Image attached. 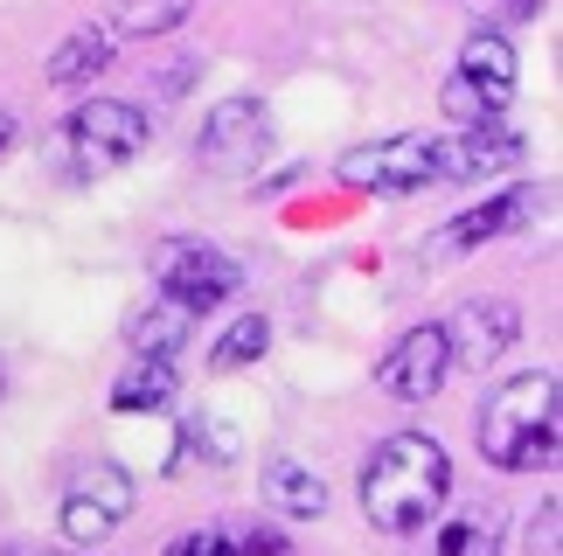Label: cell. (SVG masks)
Returning a JSON list of instances; mask_svg holds the SVG:
<instances>
[{"label":"cell","mask_w":563,"mask_h":556,"mask_svg":"<svg viewBox=\"0 0 563 556\" xmlns=\"http://www.w3.org/2000/svg\"><path fill=\"white\" fill-rule=\"evenodd\" d=\"M522 160V133L515 125H452V133H389L369 146L341 154V188L355 196H418V188H445V181H487L508 175Z\"/></svg>","instance_id":"cell-1"},{"label":"cell","mask_w":563,"mask_h":556,"mask_svg":"<svg viewBox=\"0 0 563 556\" xmlns=\"http://www.w3.org/2000/svg\"><path fill=\"white\" fill-rule=\"evenodd\" d=\"M362 515L376 536H418L445 515L452 494V453L431 432H389L369 459H362Z\"/></svg>","instance_id":"cell-2"},{"label":"cell","mask_w":563,"mask_h":556,"mask_svg":"<svg viewBox=\"0 0 563 556\" xmlns=\"http://www.w3.org/2000/svg\"><path fill=\"white\" fill-rule=\"evenodd\" d=\"M481 459L501 474H543L556 466V438H563V390L550 369L508 376L501 390L481 403Z\"/></svg>","instance_id":"cell-3"},{"label":"cell","mask_w":563,"mask_h":556,"mask_svg":"<svg viewBox=\"0 0 563 556\" xmlns=\"http://www.w3.org/2000/svg\"><path fill=\"white\" fill-rule=\"evenodd\" d=\"M146 140H154V119H146L140 104H125V98H91V104H77V112L56 125L42 154H49L56 175L98 181V175L133 167V160L146 154Z\"/></svg>","instance_id":"cell-4"},{"label":"cell","mask_w":563,"mask_h":556,"mask_svg":"<svg viewBox=\"0 0 563 556\" xmlns=\"http://www.w3.org/2000/svg\"><path fill=\"white\" fill-rule=\"evenodd\" d=\"M515 84H522V70H515V42L501 29H473L460 42V63H452L439 104H445L452 125H494L508 112Z\"/></svg>","instance_id":"cell-5"},{"label":"cell","mask_w":563,"mask_h":556,"mask_svg":"<svg viewBox=\"0 0 563 556\" xmlns=\"http://www.w3.org/2000/svg\"><path fill=\"white\" fill-rule=\"evenodd\" d=\"M154 292L202 320V313L230 307V299L244 292V271H236V258H230V251H216L209 237H167L154 251Z\"/></svg>","instance_id":"cell-6"},{"label":"cell","mask_w":563,"mask_h":556,"mask_svg":"<svg viewBox=\"0 0 563 556\" xmlns=\"http://www.w3.org/2000/svg\"><path fill=\"white\" fill-rule=\"evenodd\" d=\"M125 515H133V474L119 459H84L70 480H63L56 501V529L70 549H98L104 536H119Z\"/></svg>","instance_id":"cell-7"},{"label":"cell","mask_w":563,"mask_h":556,"mask_svg":"<svg viewBox=\"0 0 563 556\" xmlns=\"http://www.w3.org/2000/svg\"><path fill=\"white\" fill-rule=\"evenodd\" d=\"M543 209H550L543 181H508V188H494L487 202L460 209V216H452L439 237L424 244V265H445V258H466V251H481V244H501V237H515V230H529Z\"/></svg>","instance_id":"cell-8"},{"label":"cell","mask_w":563,"mask_h":556,"mask_svg":"<svg viewBox=\"0 0 563 556\" xmlns=\"http://www.w3.org/2000/svg\"><path fill=\"white\" fill-rule=\"evenodd\" d=\"M452 376V341H445V320H418L410 334L389 341V355L376 362V390L389 403H431Z\"/></svg>","instance_id":"cell-9"},{"label":"cell","mask_w":563,"mask_h":556,"mask_svg":"<svg viewBox=\"0 0 563 556\" xmlns=\"http://www.w3.org/2000/svg\"><path fill=\"white\" fill-rule=\"evenodd\" d=\"M265 140H272V112H265V104H257V98H223L202 119V133H195V160L223 167V175H244V167L265 154Z\"/></svg>","instance_id":"cell-10"},{"label":"cell","mask_w":563,"mask_h":556,"mask_svg":"<svg viewBox=\"0 0 563 556\" xmlns=\"http://www.w3.org/2000/svg\"><path fill=\"white\" fill-rule=\"evenodd\" d=\"M445 341H452V369H494L515 341H522V313L515 299H466L460 313L445 320Z\"/></svg>","instance_id":"cell-11"},{"label":"cell","mask_w":563,"mask_h":556,"mask_svg":"<svg viewBox=\"0 0 563 556\" xmlns=\"http://www.w3.org/2000/svg\"><path fill=\"white\" fill-rule=\"evenodd\" d=\"M257 494H265V508H272V515H286V522H320V515H328V480H320L307 459H292V453L265 459Z\"/></svg>","instance_id":"cell-12"},{"label":"cell","mask_w":563,"mask_h":556,"mask_svg":"<svg viewBox=\"0 0 563 556\" xmlns=\"http://www.w3.org/2000/svg\"><path fill=\"white\" fill-rule=\"evenodd\" d=\"M112 56H119V35H112V29H98V21H84L77 35H63V42H56V56H49V84H56V91H84V84H98L104 70H112Z\"/></svg>","instance_id":"cell-13"},{"label":"cell","mask_w":563,"mask_h":556,"mask_svg":"<svg viewBox=\"0 0 563 556\" xmlns=\"http://www.w3.org/2000/svg\"><path fill=\"white\" fill-rule=\"evenodd\" d=\"M501 536H508L501 508H460V515H439L424 556H501Z\"/></svg>","instance_id":"cell-14"},{"label":"cell","mask_w":563,"mask_h":556,"mask_svg":"<svg viewBox=\"0 0 563 556\" xmlns=\"http://www.w3.org/2000/svg\"><path fill=\"white\" fill-rule=\"evenodd\" d=\"M175 397H181V382H175V362H161V355H133V369H125V376L112 382V411H119V418L167 411Z\"/></svg>","instance_id":"cell-15"},{"label":"cell","mask_w":563,"mask_h":556,"mask_svg":"<svg viewBox=\"0 0 563 556\" xmlns=\"http://www.w3.org/2000/svg\"><path fill=\"white\" fill-rule=\"evenodd\" d=\"M195 327V313H181L175 299H146V307H133V320H125V341H133V355H161V362H175V348L188 341Z\"/></svg>","instance_id":"cell-16"},{"label":"cell","mask_w":563,"mask_h":556,"mask_svg":"<svg viewBox=\"0 0 563 556\" xmlns=\"http://www.w3.org/2000/svg\"><path fill=\"white\" fill-rule=\"evenodd\" d=\"M265 348H272V320H265V313H236L230 327L209 341V376L251 369V362H265Z\"/></svg>","instance_id":"cell-17"},{"label":"cell","mask_w":563,"mask_h":556,"mask_svg":"<svg viewBox=\"0 0 563 556\" xmlns=\"http://www.w3.org/2000/svg\"><path fill=\"white\" fill-rule=\"evenodd\" d=\"M188 14H195V0H119L104 29H112V35H133V42H154V35H175Z\"/></svg>","instance_id":"cell-18"},{"label":"cell","mask_w":563,"mask_h":556,"mask_svg":"<svg viewBox=\"0 0 563 556\" xmlns=\"http://www.w3.org/2000/svg\"><path fill=\"white\" fill-rule=\"evenodd\" d=\"M230 543H236V556H292V543L278 536L272 522H236V529H230Z\"/></svg>","instance_id":"cell-19"},{"label":"cell","mask_w":563,"mask_h":556,"mask_svg":"<svg viewBox=\"0 0 563 556\" xmlns=\"http://www.w3.org/2000/svg\"><path fill=\"white\" fill-rule=\"evenodd\" d=\"M161 556H236V543H230V529H181Z\"/></svg>","instance_id":"cell-20"},{"label":"cell","mask_w":563,"mask_h":556,"mask_svg":"<svg viewBox=\"0 0 563 556\" xmlns=\"http://www.w3.org/2000/svg\"><path fill=\"white\" fill-rule=\"evenodd\" d=\"M556 522H563V501L550 494L536 508V522H529V556H556Z\"/></svg>","instance_id":"cell-21"},{"label":"cell","mask_w":563,"mask_h":556,"mask_svg":"<svg viewBox=\"0 0 563 556\" xmlns=\"http://www.w3.org/2000/svg\"><path fill=\"white\" fill-rule=\"evenodd\" d=\"M487 14H508V21H536L543 14V0H481Z\"/></svg>","instance_id":"cell-22"},{"label":"cell","mask_w":563,"mask_h":556,"mask_svg":"<svg viewBox=\"0 0 563 556\" xmlns=\"http://www.w3.org/2000/svg\"><path fill=\"white\" fill-rule=\"evenodd\" d=\"M0 556H77V549H42V543H0Z\"/></svg>","instance_id":"cell-23"},{"label":"cell","mask_w":563,"mask_h":556,"mask_svg":"<svg viewBox=\"0 0 563 556\" xmlns=\"http://www.w3.org/2000/svg\"><path fill=\"white\" fill-rule=\"evenodd\" d=\"M8 146H14V112L0 104V154H8Z\"/></svg>","instance_id":"cell-24"}]
</instances>
